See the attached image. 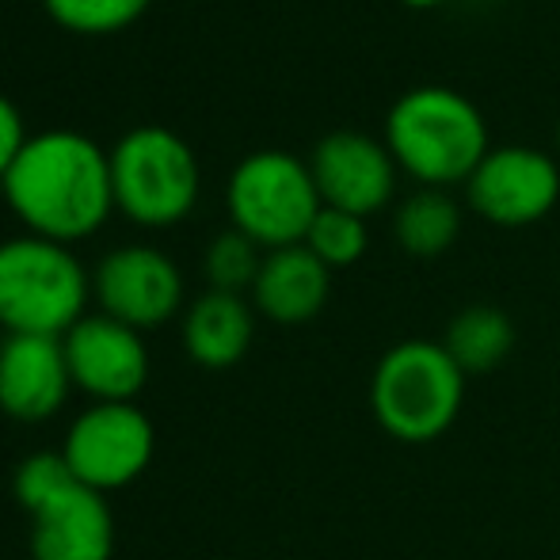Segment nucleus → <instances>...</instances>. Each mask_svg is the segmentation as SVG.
Instances as JSON below:
<instances>
[{
    "instance_id": "17",
    "label": "nucleus",
    "mask_w": 560,
    "mask_h": 560,
    "mask_svg": "<svg viewBox=\"0 0 560 560\" xmlns=\"http://www.w3.org/2000/svg\"><path fill=\"white\" fill-rule=\"evenodd\" d=\"M393 236L416 259H435L462 236V207L439 187H420L393 214Z\"/></svg>"
},
{
    "instance_id": "6",
    "label": "nucleus",
    "mask_w": 560,
    "mask_h": 560,
    "mask_svg": "<svg viewBox=\"0 0 560 560\" xmlns=\"http://www.w3.org/2000/svg\"><path fill=\"white\" fill-rule=\"evenodd\" d=\"M225 207L233 229L252 236L259 248L275 252L305 244V233L325 202L313 184L310 164L282 149H259L233 168Z\"/></svg>"
},
{
    "instance_id": "19",
    "label": "nucleus",
    "mask_w": 560,
    "mask_h": 560,
    "mask_svg": "<svg viewBox=\"0 0 560 560\" xmlns=\"http://www.w3.org/2000/svg\"><path fill=\"white\" fill-rule=\"evenodd\" d=\"M366 218H354L347 210H332V207H320V214L313 218L310 233H305V248L328 267H351L366 256Z\"/></svg>"
},
{
    "instance_id": "16",
    "label": "nucleus",
    "mask_w": 560,
    "mask_h": 560,
    "mask_svg": "<svg viewBox=\"0 0 560 560\" xmlns=\"http://www.w3.org/2000/svg\"><path fill=\"white\" fill-rule=\"evenodd\" d=\"M443 347L465 377L492 374L515 351V325L495 305H465L446 325Z\"/></svg>"
},
{
    "instance_id": "8",
    "label": "nucleus",
    "mask_w": 560,
    "mask_h": 560,
    "mask_svg": "<svg viewBox=\"0 0 560 560\" xmlns=\"http://www.w3.org/2000/svg\"><path fill=\"white\" fill-rule=\"evenodd\" d=\"M465 202L500 229L534 225L560 202V164L541 149L495 145L465 179Z\"/></svg>"
},
{
    "instance_id": "9",
    "label": "nucleus",
    "mask_w": 560,
    "mask_h": 560,
    "mask_svg": "<svg viewBox=\"0 0 560 560\" xmlns=\"http://www.w3.org/2000/svg\"><path fill=\"white\" fill-rule=\"evenodd\" d=\"M100 313L138 328H161L184 305V275L168 252L153 244H122L100 259L92 275Z\"/></svg>"
},
{
    "instance_id": "10",
    "label": "nucleus",
    "mask_w": 560,
    "mask_h": 560,
    "mask_svg": "<svg viewBox=\"0 0 560 560\" xmlns=\"http://www.w3.org/2000/svg\"><path fill=\"white\" fill-rule=\"evenodd\" d=\"M66 362L73 389L92 397V405H133L149 382V347L138 328L107 317V313H89L66 336Z\"/></svg>"
},
{
    "instance_id": "4",
    "label": "nucleus",
    "mask_w": 560,
    "mask_h": 560,
    "mask_svg": "<svg viewBox=\"0 0 560 560\" xmlns=\"http://www.w3.org/2000/svg\"><path fill=\"white\" fill-rule=\"evenodd\" d=\"M92 298V275L69 244L50 236L0 241V328L8 336L61 339Z\"/></svg>"
},
{
    "instance_id": "3",
    "label": "nucleus",
    "mask_w": 560,
    "mask_h": 560,
    "mask_svg": "<svg viewBox=\"0 0 560 560\" xmlns=\"http://www.w3.org/2000/svg\"><path fill=\"white\" fill-rule=\"evenodd\" d=\"M465 382L435 339H400L377 359L370 377V412L377 428L405 446H428L457 423Z\"/></svg>"
},
{
    "instance_id": "20",
    "label": "nucleus",
    "mask_w": 560,
    "mask_h": 560,
    "mask_svg": "<svg viewBox=\"0 0 560 560\" xmlns=\"http://www.w3.org/2000/svg\"><path fill=\"white\" fill-rule=\"evenodd\" d=\"M54 23L77 35H115V31L130 27L149 0H43Z\"/></svg>"
},
{
    "instance_id": "5",
    "label": "nucleus",
    "mask_w": 560,
    "mask_h": 560,
    "mask_svg": "<svg viewBox=\"0 0 560 560\" xmlns=\"http://www.w3.org/2000/svg\"><path fill=\"white\" fill-rule=\"evenodd\" d=\"M112 187L115 207L130 222L176 225L199 202V161L168 126H133L112 149Z\"/></svg>"
},
{
    "instance_id": "15",
    "label": "nucleus",
    "mask_w": 560,
    "mask_h": 560,
    "mask_svg": "<svg viewBox=\"0 0 560 560\" xmlns=\"http://www.w3.org/2000/svg\"><path fill=\"white\" fill-rule=\"evenodd\" d=\"M252 336H256V317L241 294L207 290L184 313V347L191 362L207 370L236 366L248 354Z\"/></svg>"
},
{
    "instance_id": "18",
    "label": "nucleus",
    "mask_w": 560,
    "mask_h": 560,
    "mask_svg": "<svg viewBox=\"0 0 560 560\" xmlns=\"http://www.w3.org/2000/svg\"><path fill=\"white\" fill-rule=\"evenodd\" d=\"M264 267L259 244L244 236L241 229H225L210 241L207 256H202V271L210 279V290H225V294H241V290L256 287V275Z\"/></svg>"
},
{
    "instance_id": "1",
    "label": "nucleus",
    "mask_w": 560,
    "mask_h": 560,
    "mask_svg": "<svg viewBox=\"0 0 560 560\" xmlns=\"http://www.w3.org/2000/svg\"><path fill=\"white\" fill-rule=\"evenodd\" d=\"M0 187L27 233L58 244L92 236L115 210L112 153L77 130L31 133Z\"/></svg>"
},
{
    "instance_id": "7",
    "label": "nucleus",
    "mask_w": 560,
    "mask_h": 560,
    "mask_svg": "<svg viewBox=\"0 0 560 560\" xmlns=\"http://www.w3.org/2000/svg\"><path fill=\"white\" fill-rule=\"evenodd\" d=\"M156 450L153 420L138 405H89L66 431L61 457L77 485L107 495L133 485Z\"/></svg>"
},
{
    "instance_id": "22",
    "label": "nucleus",
    "mask_w": 560,
    "mask_h": 560,
    "mask_svg": "<svg viewBox=\"0 0 560 560\" xmlns=\"http://www.w3.org/2000/svg\"><path fill=\"white\" fill-rule=\"evenodd\" d=\"M31 141L27 126H23L20 107L8 96H0V179L8 176V168L15 164V156L23 153V145Z\"/></svg>"
},
{
    "instance_id": "21",
    "label": "nucleus",
    "mask_w": 560,
    "mask_h": 560,
    "mask_svg": "<svg viewBox=\"0 0 560 560\" xmlns=\"http://www.w3.org/2000/svg\"><path fill=\"white\" fill-rule=\"evenodd\" d=\"M73 480L77 477L69 472L61 450L58 454H54V450H43V454H31L20 462V469H15V477H12V495L23 511L35 515L43 503H50L58 492H66Z\"/></svg>"
},
{
    "instance_id": "23",
    "label": "nucleus",
    "mask_w": 560,
    "mask_h": 560,
    "mask_svg": "<svg viewBox=\"0 0 560 560\" xmlns=\"http://www.w3.org/2000/svg\"><path fill=\"white\" fill-rule=\"evenodd\" d=\"M405 8H416V12H423V8H439L443 0H400Z\"/></svg>"
},
{
    "instance_id": "13",
    "label": "nucleus",
    "mask_w": 560,
    "mask_h": 560,
    "mask_svg": "<svg viewBox=\"0 0 560 560\" xmlns=\"http://www.w3.org/2000/svg\"><path fill=\"white\" fill-rule=\"evenodd\" d=\"M115 515L107 495L69 485L31 515V560H112Z\"/></svg>"
},
{
    "instance_id": "24",
    "label": "nucleus",
    "mask_w": 560,
    "mask_h": 560,
    "mask_svg": "<svg viewBox=\"0 0 560 560\" xmlns=\"http://www.w3.org/2000/svg\"><path fill=\"white\" fill-rule=\"evenodd\" d=\"M557 153H560V122H557Z\"/></svg>"
},
{
    "instance_id": "14",
    "label": "nucleus",
    "mask_w": 560,
    "mask_h": 560,
    "mask_svg": "<svg viewBox=\"0 0 560 560\" xmlns=\"http://www.w3.org/2000/svg\"><path fill=\"white\" fill-rule=\"evenodd\" d=\"M332 294V271L305 244L275 248L252 287V302L275 325H310Z\"/></svg>"
},
{
    "instance_id": "11",
    "label": "nucleus",
    "mask_w": 560,
    "mask_h": 560,
    "mask_svg": "<svg viewBox=\"0 0 560 560\" xmlns=\"http://www.w3.org/2000/svg\"><path fill=\"white\" fill-rule=\"evenodd\" d=\"M310 172L325 207L370 218L393 202L400 168L385 141L359 130H336L317 141L310 156Z\"/></svg>"
},
{
    "instance_id": "2",
    "label": "nucleus",
    "mask_w": 560,
    "mask_h": 560,
    "mask_svg": "<svg viewBox=\"0 0 560 560\" xmlns=\"http://www.w3.org/2000/svg\"><path fill=\"white\" fill-rule=\"evenodd\" d=\"M385 145L405 176L439 191L465 184L492 149L477 104L443 84H420L389 107Z\"/></svg>"
},
{
    "instance_id": "12",
    "label": "nucleus",
    "mask_w": 560,
    "mask_h": 560,
    "mask_svg": "<svg viewBox=\"0 0 560 560\" xmlns=\"http://www.w3.org/2000/svg\"><path fill=\"white\" fill-rule=\"evenodd\" d=\"M73 377L66 347L54 336H4L0 343V412L20 423H43L61 412Z\"/></svg>"
}]
</instances>
